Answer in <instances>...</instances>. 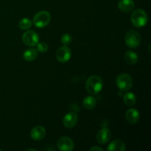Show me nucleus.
<instances>
[{"mask_svg": "<svg viewBox=\"0 0 151 151\" xmlns=\"http://www.w3.org/2000/svg\"><path fill=\"white\" fill-rule=\"evenodd\" d=\"M103 86V80L97 75L91 76L86 83V88L91 94H97L102 90Z\"/></svg>", "mask_w": 151, "mask_h": 151, "instance_id": "1", "label": "nucleus"}, {"mask_svg": "<svg viewBox=\"0 0 151 151\" xmlns=\"http://www.w3.org/2000/svg\"><path fill=\"white\" fill-rule=\"evenodd\" d=\"M148 18L146 12L142 9H137L134 10L131 16L132 24L137 28L144 27L147 24Z\"/></svg>", "mask_w": 151, "mask_h": 151, "instance_id": "2", "label": "nucleus"}, {"mask_svg": "<svg viewBox=\"0 0 151 151\" xmlns=\"http://www.w3.org/2000/svg\"><path fill=\"white\" fill-rule=\"evenodd\" d=\"M125 41L126 45L130 48H137L141 43V35L137 31L131 29L127 32L125 37Z\"/></svg>", "mask_w": 151, "mask_h": 151, "instance_id": "3", "label": "nucleus"}, {"mask_svg": "<svg viewBox=\"0 0 151 151\" xmlns=\"http://www.w3.org/2000/svg\"><path fill=\"white\" fill-rule=\"evenodd\" d=\"M116 83L121 91H128L132 88L133 80L128 74H120L116 77Z\"/></svg>", "mask_w": 151, "mask_h": 151, "instance_id": "4", "label": "nucleus"}, {"mask_svg": "<svg viewBox=\"0 0 151 151\" xmlns=\"http://www.w3.org/2000/svg\"><path fill=\"white\" fill-rule=\"evenodd\" d=\"M51 20V16L49 12L43 10L38 12L33 18V24L35 27L43 28L47 26Z\"/></svg>", "mask_w": 151, "mask_h": 151, "instance_id": "5", "label": "nucleus"}, {"mask_svg": "<svg viewBox=\"0 0 151 151\" xmlns=\"http://www.w3.org/2000/svg\"><path fill=\"white\" fill-rule=\"evenodd\" d=\"M22 40L27 46L34 47L39 42V36L35 31L28 30L23 34Z\"/></svg>", "mask_w": 151, "mask_h": 151, "instance_id": "6", "label": "nucleus"}, {"mask_svg": "<svg viewBox=\"0 0 151 151\" xmlns=\"http://www.w3.org/2000/svg\"><path fill=\"white\" fill-rule=\"evenodd\" d=\"M72 56L71 50L67 46H63L60 47L56 52V58L60 63H66Z\"/></svg>", "mask_w": 151, "mask_h": 151, "instance_id": "7", "label": "nucleus"}, {"mask_svg": "<svg viewBox=\"0 0 151 151\" xmlns=\"http://www.w3.org/2000/svg\"><path fill=\"white\" fill-rule=\"evenodd\" d=\"M58 147L62 151H72L74 149L73 141L66 137H60L57 142Z\"/></svg>", "mask_w": 151, "mask_h": 151, "instance_id": "8", "label": "nucleus"}, {"mask_svg": "<svg viewBox=\"0 0 151 151\" xmlns=\"http://www.w3.org/2000/svg\"><path fill=\"white\" fill-rule=\"evenodd\" d=\"M78 116L75 112H69L66 114L63 119V124L66 128H72L78 122Z\"/></svg>", "mask_w": 151, "mask_h": 151, "instance_id": "9", "label": "nucleus"}, {"mask_svg": "<svg viewBox=\"0 0 151 151\" xmlns=\"http://www.w3.org/2000/svg\"><path fill=\"white\" fill-rule=\"evenodd\" d=\"M31 138L35 141H40L43 139L46 136V130L43 126L38 125L35 126L31 130L30 132Z\"/></svg>", "mask_w": 151, "mask_h": 151, "instance_id": "10", "label": "nucleus"}, {"mask_svg": "<svg viewBox=\"0 0 151 151\" xmlns=\"http://www.w3.org/2000/svg\"><path fill=\"white\" fill-rule=\"evenodd\" d=\"M118 7L124 13H130L134 10L135 4L133 0H120L118 3Z\"/></svg>", "mask_w": 151, "mask_h": 151, "instance_id": "11", "label": "nucleus"}, {"mask_svg": "<svg viewBox=\"0 0 151 151\" xmlns=\"http://www.w3.org/2000/svg\"><path fill=\"white\" fill-rule=\"evenodd\" d=\"M111 131L108 128H103L97 134V141L100 144H106L110 141Z\"/></svg>", "mask_w": 151, "mask_h": 151, "instance_id": "12", "label": "nucleus"}, {"mask_svg": "<svg viewBox=\"0 0 151 151\" xmlns=\"http://www.w3.org/2000/svg\"><path fill=\"white\" fill-rule=\"evenodd\" d=\"M125 118L128 123L136 124L139 119V113L137 109H131L126 112Z\"/></svg>", "mask_w": 151, "mask_h": 151, "instance_id": "13", "label": "nucleus"}, {"mask_svg": "<svg viewBox=\"0 0 151 151\" xmlns=\"http://www.w3.org/2000/svg\"><path fill=\"white\" fill-rule=\"evenodd\" d=\"M107 150L109 151H124L125 150V145L119 139L114 140L108 146Z\"/></svg>", "mask_w": 151, "mask_h": 151, "instance_id": "14", "label": "nucleus"}, {"mask_svg": "<svg viewBox=\"0 0 151 151\" xmlns=\"http://www.w3.org/2000/svg\"><path fill=\"white\" fill-rule=\"evenodd\" d=\"M23 56L24 60H26L27 61H32L38 57V50L36 49L29 48L25 50Z\"/></svg>", "mask_w": 151, "mask_h": 151, "instance_id": "15", "label": "nucleus"}, {"mask_svg": "<svg viewBox=\"0 0 151 151\" xmlns=\"http://www.w3.org/2000/svg\"><path fill=\"white\" fill-rule=\"evenodd\" d=\"M125 60L128 64L134 65L138 61V55L133 51H127L125 53Z\"/></svg>", "mask_w": 151, "mask_h": 151, "instance_id": "16", "label": "nucleus"}, {"mask_svg": "<svg viewBox=\"0 0 151 151\" xmlns=\"http://www.w3.org/2000/svg\"><path fill=\"white\" fill-rule=\"evenodd\" d=\"M97 105V100L92 96H88L83 100V106L86 109H93Z\"/></svg>", "mask_w": 151, "mask_h": 151, "instance_id": "17", "label": "nucleus"}, {"mask_svg": "<svg viewBox=\"0 0 151 151\" xmlns=\"http://www.w3.org/2000/svg\"><path fill=\"white\" fill-rule=\"evenodd\" d=\"M123 100L125 105H127V106H134L136 103V101H137V98H136L135 94H133V93L131 92H127L126 94L124 95Z\"/></svg>", "mask_w": 151, "mask_h": 151, "instance_id": "18", "label": "nucleus"}, {"mask_svg": "<svg viewBox=\"0 0 151 151\" xmlns=\"http://www.w3.org/2000/svg\"><path fill=\"white\" fill-rule=\"evenodd\" d=\"M32 21L27 18H24L19 22V27L22 29H25V30L29 29L32 27Z\"/></svg>", "mask_w": 151, "mask_h": 151, "instance_id": "19", "label": "nucleus"}, {"mask_svg": "<svg viewBox=\"0 0 151 151\" xmlns=\"http://www.w3.org/2000/svg\"><path fill=\"white\" fill-rule=\"evenodd\" d=\"M36 46L38 52H40L41 53L46 52H47V50H48V45L44 42H38V44H36Z\"/></svg>", "mask_w": 151, "mask_h": 151, "instance_id": "20", "label": "nucleus"}, {"mask_svg": "<svg viewBox=\"0 0 151 151\" xmlns=\"http://www.w3.org/2000/svg\"><path fill=\"white\" fill-rule=\"evenodd\" d=\"M72 37H71V35H69V34H64V35L61 37V42L64 46L69 45V44H71V42H72Z\"/></svg>", "mask_w": 151, "mask_h": 151, "instance_id": "21", "label": "nucleus"}, {"mask_svg": "<svg viewBox=\"0 0 151 151\" xmlns=\"http://www.w3.org/2000/svg\"><path fill=\"white\" fill-rule=\"evenodd\" d=\"M90 150H91V151H94V150H101V151H103V149L101 148V147H91V149H90Z\"/></svg>", "mask_w": 151, "mask_h": 151, "instance_id": "22", "label": "nucleus"}, {"mask_svg": "<svg viewBox=\"0 0 151 151\" xmlns=\"http://www.w3.org/2000/svg\"><path fill=\"white\" fill-rule=\"evenodd\" d=\"M27 150H36L35 149H27Z\"/></svg>", "mask_w": 151, "mask_h": 151, "instance_id": "23", "label": "nucleus"}, {"mask_svg": "<svg viewBox=\"0 0 151 151\" xmlns=\"http://www.w3.org/2000/svg\"><path fill=\"white\" fill-rule=\"evenodd\" d=\"M0 151H1V150H0Z\"/></svg>", "mask_w": 151, "mask_h": 151, "instance_id": "24", "label": "nucleus"}]
</instances>
